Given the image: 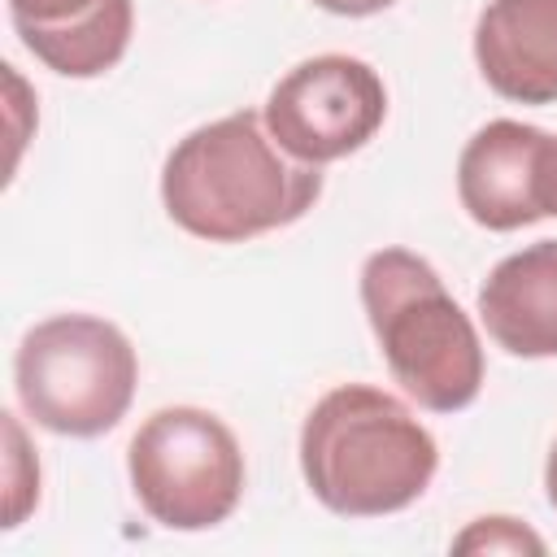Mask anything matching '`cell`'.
<instances>
[{
    "label": "cell",
    "instance_id": "obj_1",
    "mask_svg": "<svg viewBox=\"0 0 557 557\" xmlns=\"http://www.w3.org/2000/svg\"><path fill=\"white\" fill-rule=\"evenodd\" d=\"M322 196V165L296 161L257 109L226 113L183 135L161 170V205L174 226L209 244H244L292 226Z\"/></svg>",
    "mask_w": 557,
    "mask_h": 557
},
{
    "label": "cell",
    "instance_id": "obj_2",
    "mask_svg": "<svg viewBox=\"0 0 557 557\" xmlns=\"http://www.w3.org/2000/svg\"><path fill=\"white\" fill-rule=\"evenodd\" d=\"M440 466L435 435L405 400L370 383L331 387L300 426V474L339 518H383L413 505Z\"/></svg>",
    "mask_w": 557,
    "mask_h": 557
},
{
    "label": "cell",
    "instance_id": "obj_3",
    "mask_svg": "<svg viewBox=\"0 0 557 557\" xmlns=\"http://www.w3.org/2000/svg\"><path fill=\"white\" fill-rule=\"evenodd\" d=\"M361 305L379 352L409 400L431 413H457L479 396V331L426 257L409 248L370 252L361 265Z\"/></svg>",
    "mask_w": 557,
    "mask_h": 557
},
{
    "label": "cell",
    "instance_id": "obj_4",
    "mask_svg": "<svg viewBox=\"0 0 557 557\" xmlns=\"http://www.w3.org/2000/svg\"><path fill=\"white\" fill-rule=\"evenodd\" d=\"M139 383L131 339L96 313H57L35 322L13 357L22 409L52 435L91 440L113 431Z\"/></svg>",
    "mask_w": 557,
    "mask_h": 557
},
{
    "label": "cell",
    "instance_id": "obj_5",
    "mask_svg": "<svg viewBox=\"0 0 557 557\" xmlns=\"http://www.w3.org/2000/svg\"><path fill=\"white\" fill-rule=\"evenodd\" d=\"M126 470L144 513L170 531H209L244 496V453L235 431L196 405L157 409L126 448Z\"/></svg>",
    "mask_w": 557,
    "mask_h": 557
},
{
    "label": "cell",
    "instance_id": "obj_6",
    "mask_svg": "<svg viewBox=\"0 0 557 557\" xmlns=\"http://www.w3.org/2000/svg\"><path fill=\"white\" fill-rule=\"evenodd\" d=\"M261 117L296 161L326 165L379 135L387 117V87L361 57L322 52L292 65L270 87Z\"/></svg>",
    "mask_w": 557,
    "mask_h": 557
},
{
    "label": "cell",
    "instance_id": "obj_7",
    "mask_svg": "<svg viewBox=\"0 0 557 557\" xmlns=\"http://www.w3.org/2000/svg\"><path fill=\"white\" fill-rule=\"evenodd\" d=\"M553 135L513 117H496L479 126L457 157V196L461 209L487 231H518L544 209V170H548Z\"/></svg>",
    "mask_w": 557,
    "mask_h": 557
},
{
    "label": "cell",
    "instance_id": "obj_8",
    "mask_svg": "<svg viewBox=\"0 0 557 557\" xmlns=\"http://www.w3.org/2000/svg\"><path fill=\"white\" fill-rule=\"evenodd\" d=\"M483 83L513 104L557 100V0H487L474 22Z\"/></svg>",
    "mask_w": 557,
    "mask_h": 557
},
{
    "label": "cell",
    "instance_id": "obj_9",
    "mask_svg": "<svg viewBox=\"0 0 557 557\" xmlns=\"http://www.w3.org/2000/svg\"><path fill=\"white\" fill-rule=\"evenodd\" d=\"M479 318L509 357H557V239H540L492 265Z\"/></svg>",
    "mask_w": 557,
    "mask_h": 557
},
{
    "label": "cell",
    "instance_id": "obj_10",
    "mask_svg": "<svg viewBox=\"0 0 557 557\" xmlns=\"http://www.w3.org/2000/svg\"><path fill=\"white\" fill-rule=\"evenodd\" d=\"M135 9L131 0H100L91 13L65 22V26H30L17 30L22 44L57 74L65 78H96L113 70L131 44Z\"/></svg>",
    "mask_w": 557,
    "mask_h": 557
},
{
    "label": "cell",
    "instance_id": "obj_11",
    "mask_svg": "<svg viewBox=\"0 0 557 557\" xmlns=\"http://www.w3.org/2000/svg\"><path fill=\"white\" fill-rule=\"evenodd\" d=\"M0 418H4V435H9V509H4V527H17L39 500V461L26 448V435H22L17 418L13 413H0Z\"/></svg>",
    "mask_w": 557,
    "mask_h": 557
},
{
    "label": "cell",
    "instance_id": "obj_12",
    "mask_svg": "<svg viewBox=\"0 0 557 557\" xmlns=\"http://www.w3.org/2000/svg\"><path fill=\"white\" fill-rule=\"evenodd\" d=\"M457 553H544V540L522 527L518 518H474L457 540H453Z\"/></svg>",
    "mask_w": 557,
    "mask_h": 557
},
{
    "label": "cell",
    "instance_id": "obj_13",
    "mask_svg": "<svg viewBox=\"0 0 557 557\" xmlns=\"http://www.w3.org/2000/svg\"><path fill=\"white\" fill-rule=\"evenodd\" d=\"M100 0H9V17L13 30H30V26H65L83 13H91Z\"/></svg>",
    "mask_w": 557,
    "mask_h": 557
},
{
    "label": "cell",
    "instance_id": "obj_14",
    "mask_svg": "<svg viewBox=\"0 0 557 557\" xmlns=\"http://www.w3.org/2000/svg\"><path fill=\"white\" fill-rule=\"evenodd\" d=\"M313 4L326 13H339V17H370V13L392 9L396 0H313Z\"/></svg>",
    "mask_w": 557,
    "mask_h": 557
},
{
    "label": "cell",
    "instance_id": "obj_15",
    "mask_svg": "<svg viewBox=\"0 0 557 557\" xmlns=\"http://www.w3.org/2000/svg\"><path fill=\"white\" fill-rule=\"evenodd\" d=\"M544 209L548 218H557V139L548 148V170H544Z\"/></svg>",
    "mask_w": 557,
    "mask_h": 557
},
{
    "label": "cell",
    "instance_id": "obj_16",
    "mask_svg": "<svg viewBox=\"0 0 557 557\" xmlns=\"http://www.w3.org/2000/svg\"><path fill=\"white\" fill-rule=\"evenodd\" d=\"M544 492H548V505L557 509V440L548 448V466H544Z\"/></svg>",
    "mask_w": 557,
    "mask_h": 557
}]
</instances>
